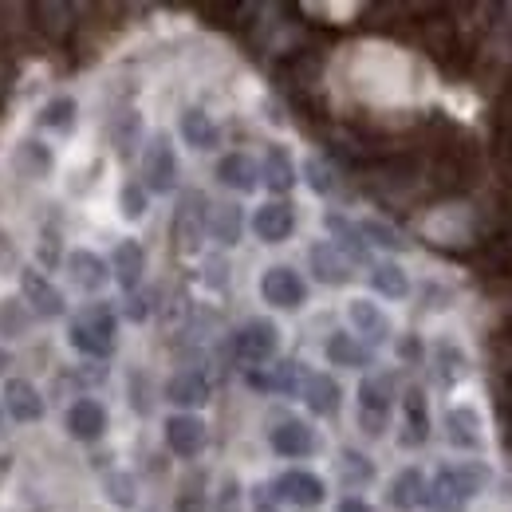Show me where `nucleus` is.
Segmentation results:
<instances>
[{
  "label": "nucleus",
  "instance_id": "50",
  "mask_svg": "<svg viewBox=\"0 0 512 512\" xmlns=\"http://www.w3.org/2000/svg\"><path fill=\"white\" fill-rule=\"evenodd\" d=\"M0 426H4V406H0Z\"/></svg>",
  "mask_w": 512,
  "mask_h": 512
},
{
  "label": "nucleus",
  "instance_id": "3",
  "mask_svg": "<svg viewBox=\"0 0 512 512\" xmlns=\"http://www.w3.org/2000/svg\"><path fill=\"white\" fill-rule=\"evenodd\" d=\"M390 402H394V386L386 375H367L359 383V426L363 434L379 438L390 422Z\"/></svg>",
  "mask_w": 512,
  "mask_h": 512
},
{
  "label": "nucleus",
  "instance_id": "34",
  "mask_svg": "<svg viewBox=\"0 0 512 512\" xmlns=\"http://www.w3.org/2000/svg\"><path fill=\"white\" fill-rule=\"evenodd\" d=\"M426 512H465V497L449 485L446 473H438L434 477V485H426Z\"/></svg>",
  "mask_w": 512,
  "mask_h": 512
},
{
  "label": "nucleus",
  "instance_id": "47",
  "mask_svg": "<svg viewBox=\"0 0 512 512\" xmlns=\"http://www.w3.org/2000/svg\"><path fill=\"white\" fill-rule=\"evenodd\" d=\"M44 241H48V245H40V260H44V264H56V241H52V237H44Z\"/></svg>",
  "mask_w": 512,
  "mask_h": 512
},
{
  "label": "nucleus",
  "instance_id": "49",
  "mask_svg": "<svg viewBox=\"0 0 512 512\" xmlns=\"http://www.w3.org/2000/svg\"><path fill=\"white\" fill-rule=\"evenodd\" d=\"M8 363H12V355H8V351H4V347H0V375H4V371H8Z\"/></svg>",
  "mask_w": 512,
  "mask_h": 512
},
{
  "label": "nucleus",
  "instance_id": "41",
  "mask_svg": "<svg viewBox=\"0 0 512 512\" xmlns=\"http://www.w3.org/2000/svg\"><path fill=\"white\" fill-rule=\"evenodd\" d=\"M32 327V312L24 308V304H12V300H4L0 304V335H24Z\"/></svg>",
  "mask_w": 512,
  "mask_h": 512
},
{
  "label": "nucleus",
  "instance_id": "48",
  "mask_svg": "<svg viewBox=\"0 0 512 512\" xmlns=\"http://www.w3.org/2000/svg\"><path fill=\"white\" fill-rule=\"evenodd\" d=\"M178 512H201V501H197V497H182V501H178Z\"/></svg>",
  "mask_w": 512,
  "mask_h": 512
},
{
  "label": "nucleus",
  "instance_id": "31",
  "mask_svg": "<svg viewBox=\"0 0 512 512\" xmlns=\"http://www.w3.org/2000/svg\"><path fill=\"white\" fill-rule=\"evenodd\" d=\"M402 410H406V434H402V442H406V446H422V442H426V430H430L422 390H406Z\"/></svg>",
  "mask_w": 512,
  "mask_h": 512
},
{
  "label": "nucleus",
  "instance_id": "15",
  "mask_svg": "<svg viewBox=\"0 0 512 512\" xmlns=\"http://www.w3.org/2000/svg\"><path fill=\"white\" fill-rule=\"evenodd\" d=\"M32 24L48 36V40H56V44H64L67 36L75 32V8L71 4H64V0H44V4H32Z\"/></svg>",
  "mask_w": 512,
  "mask_h": 512
},
{
  "label": "nucleus",
  "instance_id": "33",
  "mask_svg": "<svg viewBox=\"0 0 512 512\" xmlns=\"http://www.w3.org/2000/svg\"><path fill=\"white\" fill-rule=\"evenodd\" d=\"M371 288H375L379 296H386V300H402V296L410 292V280H406V272H402L398 264L383 260V264L371 268Z\"/></svg>",
  "mask_w": 512,
  "mask_h": 512
},
{
  "label": "nucleus",
  "instance_id": "22",
  "mask_svg": "<svg viewBox=\"0 0 512 512\" xmlns=\"http://www.w3.org/2000/svg\"><path fill=\"white\" fill-rule=\"evenodd\" d=\"M217 178H221V186H229V190L253 193L256 186H260V166H256L249 154H225V158L217 162Z\"/></svg>",
  "mask_w": 512,
  "mask_h": 512
},
{
  "label": "nucleus",
  "instance_id": "21",
  "mask_svg": "<svg viewBox=\"0 0 512 512\" xmlns=\"http://www.w3.org/2000/svg\"><path fill=\"white\" fill-rule=\"evenodd\" d=\"M142 268H146V253L138 241H119L115 253H111V276L119 280L123 292H134L138 280H142Z\"/></svg>",
  "mask_w": 512,
  "mask_h": 512
},
{
  "label": "nucleus",
  "instance_id": "26",
  "mask_svg": "<svg viewBox=\"0 0 512 512\" xmlns=\"http://www.w3.org/2000/svg\"><path fill=\"white\" fill-rule=\"evenodd\" d=\"M166 398L182 410H193V406H205L209 402V383L197 375V371H178L170 383H166Z\"/></svg>",
  "mask_w": 512,
  "mask_h": 512
},
{
  "label": "nucleus",
  "instance_id": "39",
  "mask_svg": "<svg viewBox=\"0 0 512 512\" xmlns=\"http://www.w3.org/2000/svg\"><path fill=\"white\" fill-rule=\"evenodd\" d=\"M359 233H363V241H367V245H379V249H390V253H398V249L406 245L398 229H390L386 221H375V217H371V221H363V225H359Z\"/></svg>",
  "mask_w": 512,
  "mask_h": 512
},
{
  "label": "nucleus",
  "instance_id": "29",
  "mask_svg": "<svg viewBox=\"0 0 512 512\" xmlns=\"http://www.w3.org/2000/svg\"><path fill=\"white\" fill-rule=\"evenodd\" d=\"M422 501H426V477L418 469H402L394 477V485H390V505L406 512V509H418Z\"/></svg>",
  "mask_w": 512,
  "mask_h": 512
},
{
  "label": "nucleus",
  "instance_id": "37",
  "mask_svg": "<svg viewBox=\"0 0 512 512\" xmlns=\"http://www.w3.org/2000/svg\"><path fill=\"white\" fill-rule=\"evenodd\" d=\"M16 166L28 174V178H44L48 170H52V154L40 146V142H20V150H16Z\"/></svg>",
  "mask_w": 512,
  "mask_h": 512
},
{
  "label": "nucleus",
  "instance_id": "11",
  "mask_svg": "<svg viewBox=\"0 0 512 512\" xmlns=\"http://www.w3.org/2000/svg\"><path fill=\"white\" fill-rule=\"evenodd\" d=\"M67 276H71V284H75L79 292H99V288H107L111 268H107V260L99 253L75 249V253L67 256Z\"/></svg>",
  "mask_w": 512,
  "mask_h": 512
},
{
  "label": "nucleus",
  "instance_id": "13",
  "mask_svg": "<svg viewBox=\"0 0 512 512\" xmlns=\"http://www.w3.org/2000/svg\"><path fill=\"white\" fill-rule=\"evenodd\" d=\"M103 430H107V410H103L95 398L71 402V410H67V434H71L75 442H99Z\"/></svg>",
  "mask_w": 512,
  "mask_h": 512
},
{
  "label": "nucleus",
  "instance_id": "28",
  "mask_svg": "<svg viewBox=\"0 0 512 512\" xmlns=\"http://www.w3.org/2000/svg\"><path fill=\"white\" fill-rule=\"evenodd\" d=\"M182 138H186V146H193V150H213L217 146V123L201 111V107H190V111H182Z\"/></svg>",
  "mask_w": 512,
  "mask_h": 512
},
{
  "label": "nucleus",
  "instance_id": "30",
  "mask_svg": "<svg viewBox=\"0 0 512 512\" xmlns=\"http://www.w3.org/2000/svg\"><path fill=\"white\" fill-rule=\"evenodd\" d=\"M465 375H469L465 351H457L453 343H438V347H434V379L442 386H453V383H461Z\"/></svg>",
  "mask_w": 512,
  "mask_h": 512
},
{
  "label": "nucleus",
  "instance_id": "2",
  "mask_svg": "<svg viewBox=\"0 0 512 512\" xmlns=\"http://www.w3.org/2000/svg\"><path fill=\"white\" fill-rule=\"evenodd\" d=\"M209 233V205L197 190H186L174 213V245L182 256L201 253V237Z\"/></svg>",
  "mask_w": 512,
  "mask_h": 512
},
{
  "label": "nucleus",
  "instance_id": "25",
  "mask_svg": "<svg viewBox=\"0 0 512 512\" xmlns=\"http://www.w3.org/2000/svg\"><path fill=\"white\" fill-rule=\"evenodd\" d=\"M241 229H245V213H241L237 201H217V205H209V233H213V241L237 245V241H241Z\"/></svg>",
  "mask_w": 512,
  "mask_h": 512
},
{
  "label": "nucleus",
  "instance_id": "19",
  "mask_svg": "<svg viewBox=\"0 0 512 512\" xmlns=\"http://www.w3.org/2000/svg\"><path fill=\"white\" fill-rule=\"evenodd\" d=\"M268 442H272V449H276L280 457H308V453L316 449V434H312L308 422L288 418V422H280V426L268 434Z\"/></svg>",
  "mask_w": 512,
  "mask_h": 512
},
{
  "label": "nucleus",
  "instance_id": "24",
  "mask_svg": "<svg viewBox=\"0 0 512 512\" xmlns=\"http://www.w3.org/2000/svg\"><path fill=\"white\" fill-rule=\"evenodd\" d=\"M446 438L457 449H481V418L473 406H453L446 414Z\"/></svg>",
  "mask_w": 512,
  "mask_h": 512
},
{
  "label": "nucleus",
  "instance_id": "5",
  "mask_svg": "<svg viewBox=\"0 0 512 512\" xmlns=\"http://www.w3.org/2000/svg\"><path fill=\"white\" fill-rule=\"evenodd\" d=\"M142 186L146 193H170L178 186V158L166 134H154L142 154Z\"/></svg>",
  "mask_w": 512,
  "mask_h": 512
},
{
  "label": "nucleus",
  "instance_id": "9",
  "mask_svg": "<svg viewBox=\"0 0 512 512\" xmlns=\"http://www.w3.org/2000/svg\"><path fill=\"white\" fill-rule=\"evenodd\" d=\"M0 398H4L0 406H4V414L12 422H40L44 418V398L28 379H8Z\"/></svg>",
  "mask_w": 512,
  "mask_h": 512
},
{
  "label": "nucleus",
  "instance_id": "36",
  "mask_svg": "<svg viewBox=\"0 0 512 512\" xmlns=\"http://www.w3.org/2000/svg\"><path fill=\"white\" fill-rule=\"evenodd\" d=\"M103 493H107V501L115 505V509L130 512L138 505V493H134V477L123 473V469H115V473H107L103 477Z\"/></svg>",
  "mask_w": 512,
  "mask_h": 512
},
{
  "label": "nucleus",
  "instance_id": "8",
  "mask_svg": "<svg viewBox=\"0 0 512 512\" xmlns=\"http://www.w3.org/2000/svg\"><path fill=\"white\" fill-rule=\"evenodd\" d=\"M272 497L284 505H296V509H316L323 505V481L308 469H288L272 481Z\"/></svg>",
  "mask_w": 512,
  "mask_h": 512
},
{
  "label": "nucleus",
  "instance_id": "7",
  "mask_svg": "<svg viewBox=\"0 0 512 512\" xmlns=\"http://www.w3.org/2000/svg\"><path fill=\"white\" fill-rule=\"evenodd\" d=\"M20 292H24V308H28L32 316H40V320H60V316L67 312L64 292H60L40 268H24V276H20Z\"/></svg>",
  "mask_w": 512,
  "mask_h": 512
},
{
  "label": "nucleus",
  "instance_id": "14",
  "mask_svg": "<svg viewBox=\"0 0 512 512\" xmlns=\"http://www.w3.org/2000/svg\"><path fill=\"white\" fill-rule=\"evenodd\" d=\"M323 225H327V233H331V245L347 256L351 264H367V260H371V245L363 241V233H359L355 221H347L343 213H327Z\"/></svg>",
  "mask_w": 512,
  "mask_h": 512
},
{
  "label": "nucleus",
  "instance_id": "17",
  "mask_svg": "<svg viewBox=\"0 0 512 512\" xmlns=\"http://www.w3.org/2000/svg\"><path fill=\"white\" fill-rule=\"evenodd\" d=\"M347 316H351V323H355V331H359L363 347H379V343L390 339V320L383 316V308H379V304H371V300H351Z\"/></svg>",
  "mask_w": 512,
  "mask_h": 512
},
{
  "label": "nucleus",
  "instance_id": "27",
  "mask_svg": "<svg viewBox=\"0 0 512 512\" xmlns=\"http://www.w3.org/2000/svg\"><path fill=\"white\" fill-rule=\"evenodd\" d=\"M327 363H335V367H367L371 363V347H363L355 335H347V331H335L331 339H327Z\"/></svg>",
  "mask_w": 512,
  "mask_h": 512
},
{
  "label": "nucleus",
  "instance_id": "46",
  "mask_svg": "<svg viewBox=\"0 0 512 512\" xmlns=\"http://www.w3.org/2000/svg\"><path fill=\"white\" fill-rule=\"evenodd\" d=\"M256 512H276L272 509V493H268V489H256Z\"/></svg>",
  "mask_w": 512,
  "mask_h": 512
},
{
  "label": "nucleus",
  "instance_id": "18",
  "mask_svg": "<svg viewBox=\"0 0 512 512\" xmlns=\"http://www.w3.org/2000/svg\"><path fill=\"white\" fill-rule=\"evenodd\" d=\"M260 182H264V190L276 193V197L292 193V186H296V166H292V158H288V150H284V146H268V150H264Z\"/></svg>",
  "mask_w": 512,
  "mask_h": 512
},
{
  "label": "nucleus",
  "instance_id": "44",
  "mask_svg": "<svg viewBox=\"0 0 512 512\" xmlns=\"http://www.w3.org/2000/svg\"><path fill=\"white\" fill-rule=\"evenodd\" d=\"M127 316H130V320H146V316H150V308H146V300H142V296H130Z\"/></svg>",
  "mask_w": 512,
  "mask_h": 512
},
{
  "label": "nucleus",
  "instance_id": "40",
  "mask_svg": "<svg viewBox=\"0 0 512 512\" xmlns=\"http://www.w3.org/2000/svg\"><path fill=\"white\" fill-rule=\"evenodd\" d=\"M304 174H308V186L316 193H323V197L339 190V174H335V166L323 162V158H308V162H304Z\"/></svg>",
  "mask_w": 512,
  "mask_h": 512
},
{
  "label": "nucleus",
  "instance_id": "23",
  "mask_svg": "<svg viewBox=\"0 0 512 512\" xmlns=\"http://www.w3.org/2000/svg\"><path fill=\"white\" fill-rule=\"evenodd\" d=\"M300 394H304L308 410L320 414V418H331V414L339 410V402H343V390H339V383H335L331 375H304Z\"/></svg>",
  "mask_w": 512,
  "mask_h": 512
},
{
  "label": "nucleus",
  "instance_id": "43",
  "mask_svg": "<svg viewBox=\"0 0 512 512\" xmlns=\"http://www.w3.org/2000/svg\"><path fill=\"white\" fill-rule=\"evenodd\" d=\"M12 87V56H8V44L0 40V95Z\"/></svg>",
  "mask_w": 512,
  "mask_h": 512
},
{
  "label": "nucleus",
  "instance_id": "1",
  "mask_svg": "<svg viewBox=\"0 0 512 512\" xmlns=\"http://www.w3.org/2000/svg\"><path fill=\"white\" fill-rule=\"evenodd\" d=\"M115 335H119V320L107 304H91L83 312H75V320L67 327V343L87 355V359H103L115 351Z\"/></svg>",
  "mask_w": 512,
  "mask_h": 512
},
{
  "label": "nucleus",
  "instance_id": "16",
  "mask_svg": "<svg viewBox=\"0 0 512 512\" xmlns=\"http://www.w3.org/2000/svg\"><path fill=\"white\" fill-rule=\"evenodd\" d=\"M166 446L178 457H197L205 449V422L193 418V414H174L166 422Z\"/></svg>",
  "mask_w": 512,
  "mask_h": 512
},
{
  "label": "nucleus",
  "instance_id": "4",
  "mask_svg": "<svg viewBox=\"0 0 512 512\" xmlns=\"http://www.w3.org/2000/svg\"><path fill=\"white\" fill-rule=\"evenodd\" d=\"M276 347H280V331H276V323H268V320H249L233 335V355H237L245 367H253V371L264 367V363H272Z\"/></svg>",
  "mask_w": 512,
  "mask_h": 512
},
{
  "label": "nucleus",
  "instance_id": "12",
  "mask_svg": "<svg viewBox=\"0 0 512 512\" xmlns=\"http://www.w3.org/2000/svg\"><path fill=\"white\" fill-rule=\"evenodd\" d=\"M308 264H312V276H316L320 284H327V288H343V284H351V260L339 253L331 241L312 245Z\"/></svg>",
  "mask_w": 512,
  "mask_h": 512
},
{
  "label": "nucleus",
  "instance_id": "10",
  "mask_svg": "<svg viewBox=\"0 0 512 512\" xmlns=\"http://www.w3.org/2000/svg\"><path fill=\"white\" fill-rule=\"evenodd\" d=\"M253 229L264 245H280V241L292 237V229H296V213H292L288 201H268V205L256 209Z\"/></svg>",
  "mask_w": 512,
  "mask_h": 512
},
{
  "label": "nucleus",
  "instance_id": "32",
  "mask_svg": "<svg viewBox=\"0 0 512 512\" xmlns=\"http://www.w3.org/2000/svg\"><path fill=\"white\" fill-rule=\"evenodd\" d=\"M335 473H339V481H343L347 489H359V485H371V481H375V465H371V457H363L359 449H343L339 461H335Z\"/></svg>",
  "mask_w": 512,
  "mask_h": 512
},
{
  "label": "nucleus",
  "instance_id": "35",
  "mask_svg": "<svg viewBox=\"0 0 512 512\" xmlns=\"http://www.w3.org/2000/svg\"><path fill=\"white\" fill-rule=\"evenodd\" d=\"M75 115H79V107H75V99H52V103H44V111H40V127L44 130H56V134H67V130L75 127Z\"/></svg>",
  "mask_w": 512,
  "mask_h": 512
},
{
  "label": "nucleus",
  "instance_id": "38",
  "mask_svg": "<svg viewBox=\"0 0 512 512\" xmlns=\"http://www.w3.org/2000/svg\"><path fill=\"white\" fill-rule=\"evenodd\" d=\"M449 477V485L469 501V497H477L481 493V485H485V469H477V465H449L442 469Z\"/></svg>",
  "mask_w": 512,
  "mask_h": 512
},
{
  "label": "nucleus",
  "instance_id": "20",
  "mask_svg": "<svg viewBox=\"0 0 512 512\" xmlns=\"http://www.w3.org/2000/svg\"><path fill=\"white\" fill-rule=\"evenodd\" d=\"M249 386L256 390H268V394H292L304 386V367L300 363H276V367H256L249 371Z\"/></svg>",
  "mask_w": 512,
  "mask_h": 512
},
{
  "label": "nucleus",
  "instance_id": "42",
  "mask_svg": "<svg viewBox=\"0 0 512 512\" xmlns=\"http://www.w3.org/2000/svg\"><path fill=\"white\" fill-rule=\"evenodd\" d=\"M119 205H123V217H127V221H138V217L146 213V186L127 182V186H123V197H119Z\"/></svg>",
  "mask_w": 512,
  "mask_h": 512
},
{
  "label": "nucleus",
  "instance_id": "6",
  "mask_svg": "<svg viewBox=\"0 0 512 512\" xmlns=\"http://www.w3.org/2000/svg\"><path fill=\"white\" fill-rule=\"evenodd\" d=\"M260 296H264V304L292 312V308H300V304L308 300V284H304V276H300L296 268L272 264V268L260 276Z\"/></svg>",
  "mask_w": 512,
  "mask_h": 512
},
{
  "label": "nucleus",
  "instance_id": "45",
  "mask_svg": "<svg viewBox=\"0 0 512 512\" xmlns=\"http://www.w3.org/2000/svg\"><path fill=\"white\" fill-rule=\"evenodd\" d=\"M335 512H375L367 501H359V497H343L339 505H335Z\"/></svg>",
  "mask_w": 512,
  "mask_h": 512
}]
</instances>
